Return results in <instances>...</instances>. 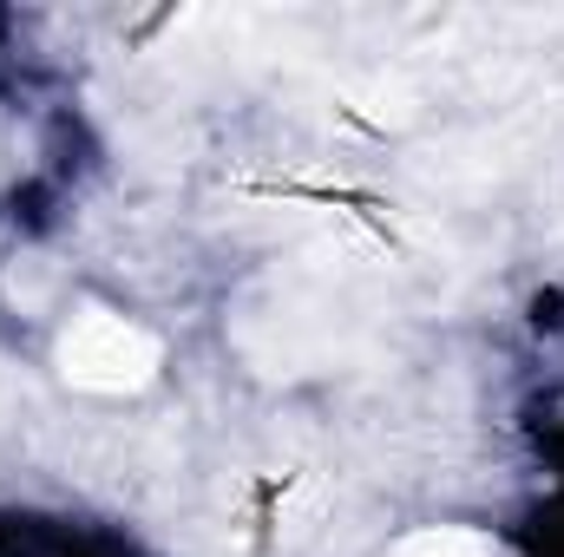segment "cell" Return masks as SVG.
Returning <instances> with one entry per match:
<instances>
[{"label": "cell", "instance_id": "cell-1", "mask_svg": "<svg viewBox=\"0 0 564 557\" xmlns=\"http://www.w3.org/2000/svg\"><path fill=\"white\" fill-rule=\"evenodd\" d=\"M59 361H66V381H79L93 394H126V387L151 381L158 341L144 328H132L126 315H86L79 328H66Z\"/></svg>", "mask_w": 564, "mask_h": 557}, {"label": "cell", "instance_id": "cell-2", "mask_svg": "<svg viewBox=\"0 0 564 557\" xmlns=\"http://www.w3.org/2000/svg\"><path fill=\"white\" fill-rule=\"evenodd\" d=\"M401 557H486L473 538H421V545H408Z\"/></svg>", "mask_w": 564, "mask_h": 557}]
</instances>
